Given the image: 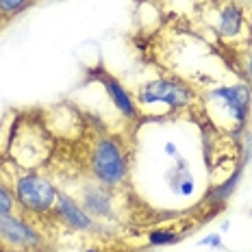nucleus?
<instances>
[{
    "instance_id": "1",
    "label": "nucleus",
    "mask_w": 252,
    "mask_h": 252,
    "mask_svg": "<svg viewBox=\"0 0 252 252\" xmlns=\"http://www.w3.org/2000/svg\"><path fill=\"white\" fill-rule=\"evenodd\" d=\"M2 183H7L11 189L15 207L24 211V218L52 213L57 196H59V187L48 176L39 174L37 170L15 165L13 174Z\"/></svg>"
},
{
    "instance_id": "2",
    "label": "nucleus",
    "mask_w": 252,
    "mask_h": 252,
    "mask_svg": "<svg viewBox=\"0 0 252 252\" xmlns=\"http://www.w3.org/2000/svg\"><path fill=\"white\" fill-rule=\"evenodd\" d=\"M204 102L211 118L220 126L233 133H244L252 107V89L244 81L235 85L211 87L204 94Z\"/></svg>"
},
{
    "instance_id": "3",
    "label": "nucleus",
    "mask_w": 252,
    "mask_h": 252,
    "mask_svg": "<svg viewBox=\"0 0 252 252\" xmlns=\"http://www.w3.org/2000/svg\"><path fill=\"white\" fill-rule=\"evenodd\" d=\"M89 172L94 181L115 189L128 178V157L124 152L122 141L113 135H100L94 139L89 150Z\"/></svg>"
},
{
    "instance_id": "4",
    "label": "nucleus",
    "mask_w": 252,
    "mask_h": 252,
    "mask_svg": "<svg viewBox=\"0 0 252 252\" xmlns=\"http://www.w3.org/2000/svg\"><path fill=\"white\" fill-rule=\"evenodd\" d=\"M133 96L137 107H141L139 111H144L146 107H155V104H165L170 107V111H183L193 102L196 92L189 83L178 76H159L144 83Z\"/></svg>"
},
{
    "instance_id": "5",
    "label": "nucleus",
    "mask_w": 252,
    "mask_h": 252,
    "mask_svg": "<svg viewBox=\"0 0 252 252\" xmlns=\"http://www.w3.org/2000/svg\"><path fill=\"white\" fill-rule=\"evenodd\" d=\"M248 7L228 0H211L207 7V22L224 41H239L248 33Z\"/></svg>"
},
{
    "instance_id": "6",
    "label": "nucleus",
    "mask_w": 252,
    "mask_h": 252,
    "mask_svg": "<svg viewBox=\"0 0 252 252\" xmlns=\"http://www.w3.org/2000/svg\"><path fill=\"white\" fill-rule=\"evenodd\" d=\"M0 246L13 252H44L46 239L29 218L4 213L0 215Z\"/></svg>"
},
{
    "instance_id": "7",
    "label": "nucleus",
    "mask_w": 252,
    "mask_h": 252,
    "mask_svg": "<svg viewBox=\"0 0 252 252\" xmlns=\"http://www.w3.org/2000/svg\"><path fill=\"white\" fill-rule=\"evenodd\" d=\"M76 200L94 220H111L113 218V196L111 189L100 185L98 181H85L78 189Z\"/></svg>"
},
{
    "instance_id": "8",
    "label": "nucleus",
    "mask_w": 252,
    "mask_h": 252,
    "mask_svg": "<svg viewBox=\"0 0 252 252\" xmlns=\"http://www.w3.org/2000/svg\"><path fill=\"white\" fill-rule=\"evenodd\" d=\"M52 213H55L57 220H61L67 228L76 230V233H92V230L96 228V220H94L92 215L81 207V202H78L74 196H70L67 191H59Z\"/></svg>"
},
{
    "instance_id": "9",
    "label": "nucleus",
    "mask_w": 252,
    "mask_h": 252,
    "mask_svg": "<svg viewBox=\"0 0 252 252\" xmlns=\"http://www.w3.org/2000/svg\"><path fill=\"white\" fill-rule=\"evenodd\" d=\"M98 81H100V85L104 87V92H107L109 100L113 102V107L118 109L126 120H130V122L139 120L141 111H139L137 102H135V96L118 81V78L111 76L109 72H102V74H98Z\"/></svg>"
},
{
    "instance_id": "10",
    "label": "nucleus",
    "mask_w": 252,
    "mask_h": 252,
    "mask_svg": "<svg viewBox=\"0 0 252 252\" xmlns=\"http://www.w3.org/2000/svg\"><path fill=\"white\" fill-rule=\"evenodd\" d=\"M165 183L176 196H191L193 189H196V181L191 176L189 163L181 155L174 157V165L165 172Z\"/></svg>"
},
{
    "instance_id": "11",
    "label": "nucleus",
    "mask_w": 252,
    "mask_h": 252,
    "mask_svg": "<svg viewBox=\"0 0 252 252\" xmlns=\"http://www.w3.org/2000/svg\"><path fill=\"white\" fill-rule=\"evenodd\" d=\"M176 241H181V235L170 228H155L148 233V244L152 248H163V246H172Z\"/></svg>"
},
{
    "instance_id": "12",
    "label": "nucleus",
    "mask_w": 252,
    "mask_h": 252,
    "mask_svg": "<svg viewBox=\"0 0 252 252\" xmlns=\"http://www.w3.org/2000/svg\"><path fill=\"white\" fill-rule=\"evenodd\" d=\"M239 178H241V167H239V170H235V174L228 176L220 187H215V191H213V202H224V200H228L230 193L235 191V187L239 185Z\"/></svg>"
},
{
    "instance_id": "13",
    "label": "nucleus",
    "mask_w": 252,
    "mask_h": 252,
    "mask_svg": "<svg viewBox=\"0 0 252 252\" xmlns=\"http://www.w3.org/2000/svg\"><path fill=\"white\" fill-rule=\"evenodd\" d=\"M35 0H0V20L2 18H11V15H18L20 11L29 9Z\"/></svg>"
},
{
    "instance_id": "14",
    "label": "nucleus",
    "mask_w": 252,
    "mask_h": 252,
    "mask_svg": "<svg viewBox=\"0 0 252 252\" xmlns=\"http://www.w3.org/2000/svg\"><path fill=\"white\" fill-rule=\"evenodd\" d=\"M4 213H15V200L9 185L0 181V215Z\"/></svg>"
},
{
    "instance_id": "15",
    "label": "nucleus",
    "mask_w": 252,
    "mask_h": 252,
    "mask_svg": "<svg viewBox=\"0 0 252 252\" xmlns=\"http://www.w3.org/2000/svg\"><path fill=\"white\" fill-rule=\"evenodd\" d=\"M241 76H244V83L252 89V52H246L241 57V67H239Z\"/></svg>"
},
{
    "instance_id": "16",
    "label": "nucleus",
    "mask_w": 252,
    "mask_h": 252,
    "mask_svg": "<svg viewBox=\"0 0 252 252\" xmlns=\"http://www.w3.org/2000/svg\"><path fill=\"white\" fill-rule=\"evenodd\" d=\"M198 246H209V248H224V241L220 233H209L207 237H202L198 241Z\"/></svg>"
},
{
    "instance_id": "17",
    "label": "nucleus",
    "mask_w": 252,
    "mask_h": 252,
    "mask_svg": "<svg viewBox=\"0 0 252 252\" xmlns=\"http://www.w3.org/2000/svg\"><path fill=\"white\" fill-rule=\"evenodd\" d=\"M163 152H165V157H172V159H174V157L178 155V146L174 144V141H167V144L163 146Z\"/></svg>"
},
{
    "instance_id": "18",
    "label": "nucleus",
    "mask_w": 252,
    "mask_h": 252,
    "mask_svg": "<svg viewBox=\"0 0 252 252\" xmlns=\"http://www.w3.org/2000/svg\"><path fill=\"white\" fill-rule=\"evenodd\" d=\"M228 2H239V4H244V7L252 9V0H228Z\"/></svg>"
},
{
    "instance_id": "19",
    "label": "nucleus",
    "mask_w": 252,
    "mask_h": 252,
    "mask_svg": "<svg viewBox=\"0 0 252 252\" xmlns=\"http://www.w3.org/2000/svg\"><path fill=\"white\" fill-rule=\"evenodd\" d=\"M85 252H96V250H94V248H92V250H85Z\"/></svg>"
},
{
    "instance_id": "20",
    "label": "nucleus",
    "mask_w": 252,
    "mask_h": 252,
    "mask_svg": "<svg viewBox=\"0 0 252 252\" xmlns=\"http://www.w3.org/2000/svg\"><path fill=\"white\" fill-rule=\"evenodd\" d=\"M0 165H2V157H0Z\"/></svg>"
},
{
    "instance_id": "21",
    "label": "nucleus",
    "mask_w": 252,
    "mask_h": 252,
    "mask_svg": "<svg viewBox=\"0 0 252 252\" xmlns=\"http://www.w3.org/2000/svg\"><path fill=\"white\" fill-rule=\"evenodd\" d=\"M250 218H252V211H250Z\"/></svg>"
}]
</instances>
